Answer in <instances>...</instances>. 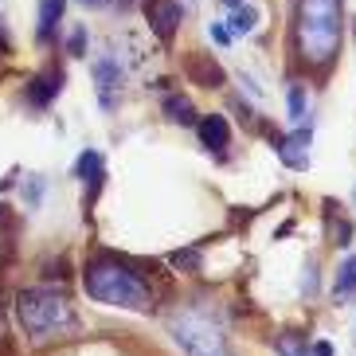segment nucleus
Listing matches in <instances>:
<instances>
[{"label": "nucleus", "instance_id": "nucleus-1", "mask_svg": "<svg viewBox=\"0 0 356 356\" xmlns=\"http://www.w3.org/2000/svg\"><path fill=\"white\" fill-rule=\"evenodd\" d=\"M341 47V0L298 4V51L309 67H329Z\"/></svg>", "mask_w": 356, "mask_h": 356}, {"label": "nucleus", "instance_id": "nucleus-2", "mask_svg": "<svg viewBox=\"0 0 356 356\" xmlns=\"http://www.w3.org/2000/svg\"><path fill=\"white\" fill-rule=\"evenodd\" d=\"M86 293H90L95 302L122 305V309H145L149 305L145 282H141L129 266H122V262H95V266L86 270Z\"/></svg>", "mask_w": 356, "mask_h": 356}, {"label": "nucleus", "instance_id": "nucleus-3", "mask_svg": "<svg viewBox=\"0 0 356 356\" xmlns=\"http://www.w3.org/2000/svg\"><path fill=\"white\" fill-rule=\"evenodd\" d=\"M16 314H20V325L32 337H51L59 329H71L74 325V309L63 293L51 290H24L16 298Z\"/></svg>", "mask_w": 356, "mask_h": 356}, {"label": "nucleus", "instance_id": "nucleus-4", "mask_svg": "<svg viewBox=\"0 0 356 356\" xmlns=\"http://www.w3.org/2000/svg\"><path fill=\"white\" fill-rule=\"evenodd\" d=\"M168 333L184 348V356H231L220 329L211 321H204L200 314H172L168 317Z\"/></svg>", "mask_w": 356, "mask_h": 356}, {"label": "nucleus", "instance_id": "nucleus-5", "mask_svg": "<svg viewBox=\"0 0 356 356\" xmlns=\"http://www.w3.org/2000/svg\"><path fill=\"white\" fill-rule=\"evenodd\" d=\"M95 83H98V95H102V106L106 110H114L118 106V95H122V67L114 59H98L95 63Z\"/></svg>", "mask_w": 356, "mask_h": 356}, {"label": "nucleus", "instance_id": "nucleus-6", "mask_svg": "<svg viewBox=\"0 0 356 356\" xmlns=\"http://www.w3.org/2000/svg\"><path fill=\"white\" fill-rule=\"evenodd\" d=\"M149 28L161 35V40H172V32L180 28V8L172 4V0H149Z\"/></svg>", "mask_w": 356, "mask_h": 356}, {"label": "nucleus", "instance_id": "nucleus-7", "mask_svg": "<svg viewBox=\"0 0 356 356\" xmlns=\"http://www.w3.org/2000/svg\"><path fill=\"white\" fill-rule=\"evenodd\" d=\"M200 141H204V145L211 149V153H223V149H227V141H231V126L227 122H223V118H200Z\"/></svg>", "mask_w": 356, "mask_h": 356}, {"label": "nucleus", "instance_id": "nucleus-8", "mask_svg": "<svg viewBox=\"0 0 356 356\" xmlns=\"http://www.w3.org/2000/svg\"><path fill=\"white\" fill-rule=\"evenodd\" d=\"M305 141H309V129H298L293 137H286L282 145H278V149H282V161L290 168H305V165H309V161H305Z\"/></svg>", "mask_w": 356, "mask_h": 356}, {"label": "nucleus", "instance_id": "nucleus-9", "mask_svg": "<svg viewBox=\"0 0 356 356\" xmlns=\"http://www.w3.org/2000/svg\"><path fill=\"white\" fill-rule=\"evenodd\" d=\"M59 86H63V79H59V74L32 79V86H28V102H32V106H47L55 95H59Z\"/></svg>", "mask_w": 356, "mask_h": 356}, {"label": "nucleus", "instance_id": "nucleus-10", "mask_svg": "<svg viewBox=\"0 0 356 356\" xmlns=\"http://www.w3.org/2000/svg\"><path fill=\"white\" fill-rule=\"evenodd\" d=\"M59 20H63V0H43L40 4V40H47Z\"/></svg>", "mask_w": 356, "mask_h": 356}, {"label": "nucleus", "instance_id": "nucleus-11", "mask_svg": "<svg viewBox=\"0 0 356 356\" xmlns=\"http://www.w3.org/2000/svg\"><path fill=\"white\" fill-rule=\"evenodd\" d=\"M274 348H278V356H314V345L298 333H282Z\"/></svg>", "mask_w": 356, "mask_h": 356}, {"label": "nucleus", "instance_id": "nucleus-12", "mask_svg": "<svg viewBox=\"0 0 356 356\" xmlns=\"http://www.w3.org/2000/svg\"><path fill=\"white\" fill-rule=\"evenodd\" d=\"M79 177L90 180V184H98V177H102V153L98 149H86L83 161H79Z\"/></svg>", "mask_w": 356, "mask_h": 356}, {"label": "nucleus", "instance_id": "nucleus-13", "mask_svg": "<svg viewBox=\"0 0 356 356\" xmlns=\"http://www.w3.org/2000/svg\"><path fill=\"white\" fill-rule=\"evenodd\" d=\"M353 290H356V254L345 259V266H341V274H337V298H348Z\"/></svg>", "mask_w": 356, "mask_h": 356}, {"label": "nucleus", "instance_id": "nucleus-14", "mask_svg": "<svg viewBox=\"0 0 356 356\" xmlns=\"http://www.w3.org/2000/svg\"><path fill=\"white\" fill-rule=\"evenodd\" d=\"M165 110H168V118H177L180 126H192V122H196V110H192V102H184V98H168Z\"/></svg>", "mask_w": 356, "mask_h": 356}, {"label": "nucleus", "instance_id": "nucleus-15", "mask_svg": "<svg viewBox=\"0 0 356 356\" xmlns=\"http://www.w3.org/2000/svg\"><path fill=\"white\" fill-rule=\"evenodd\" d=\"M254 24H259V12L243 8V4H239V8H235V24H231V28H235V32H251Z\"/></svg>", "mask_w": 356, "mask_h": 356}, {"label": "nucleus", "instance_id": "nucleus-16", "mask_svg": "<svg viewBox=\"0 0 356 356\" xmlns=\"http://www.w3.org/2000/svg\"><path fill=\"white\" fill-rule=\"evenodd\" d=\"M286 102H290V118H302V110H305V90H302V86H290V98H286Z\"/></svg>", "mask_w": 356, "mask_h": 356}, {"label": "nucleus", "instance_id": "nucleus-17", "mask_svg": "<svg viewBox=\"0 0 356 356\" xmlns=\"http://www.w3.org/2000/svg\"><path fill=\"white\" fill-rule=\"evenodd\" d=\"M208 32H211V40L220 43V47H227V43H231V28H227V24H211Z\"/></svg>", "mask_w": 356, "mask_h": 356}, {"label": "nucleus", "instance_id": "nucleus-18", "mask_svg": "<svg viewBox=\"0 0 356 356\" xmlns=\"http://www.w3.org/2000/svg\"><path fill=\"white\" fill-rule=\"evenodd\" d=\"M196 254H177V266H180V270H188V266H196Z\"/></svg>", "mask_w": 356, "mask_h": 356}, {"label": "nucleus", "instance_id": "nucleus-19", "mask_svg": "<svg viewBox=\"0 0 356 356\" xmlns=\"http://www.w3.org/2000/svg\"><path fill=\"white\" fill-rule=\"evenodd\" d=\"M314 356H333V345H329V341H317V345H314Z\"/></svg>", "mask_w": 356, "mask_h": 356}, {"label": "nucleus", "instance_id": "nucleus-20", "mask_svg": "<svg viewBox=\"0 0 356 356\" xmlns=\"http://www.w3.org/2000/svg\"><path fill=\"white\" fill-rule=\"evenodd\" d=\"M223 4H227V8H239V4H243V0H223Z\"/></svg>", "mask_w": 356, "mask_h": 356}, {"label": "nucleus", "instance_id": "nucleus-21", "mask_svg": "<svg viewBox=\"0 0 356 356\" xmlns=\"http://www.w3.org/2000/svg\"><path fill=\"white\" fill-rule=\"evenodd\" d=\"M188 4H196V0H188Z\"/></svg>", "mask_w": 356, "mask_h": 356}]
</instances>
